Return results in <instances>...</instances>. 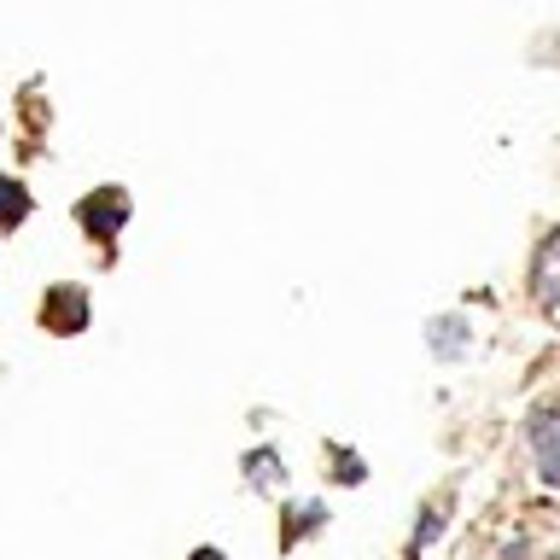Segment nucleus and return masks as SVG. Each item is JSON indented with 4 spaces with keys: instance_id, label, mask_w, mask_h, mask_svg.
I'll return each instance as SVG.
<instances>
[{
    "instance_id": "0eeeda50",
    "label": "nucleus",
    "mask_w": 560,
    "mask_h": 560,
    "mask_svg": "<svg viewBox=\"0 0 560 560\" xmlns=\"http://www.w3.org/2000/svg\"><path fill=\"white\" fill-rule=\"evenodd\" d=\"M275 472H280V455H275V450H257L252 462H245V479H252L257 490H269V485H275Z\"/></svg>"
},
{
    "instance_id": "f03ea898",
    "label": "nucleus",
    "mask_w": 560,
    "mask_h": 560,
    "mask_svg": "<svg viewBox=\"0 0 560 560\" xmlns=\"http://www.w3.org/2000/svg\"><path fill=\"white\" fill-rule=\"evenodd\" d=\"M42 327H52V332H82V327H88V292H82V287H47V298H42Z\"/></svg>"
},
{
    "instance_id": "9d476101",
    "label": "nucleus",
    "mask_w": 560,
    "mask_h": 560,
    "mask_svg": "<svg viewBox=\"0 0 560 560\" xmlns=\"http://www.w3.org/2000/svg\"><path fill=\"white\" fill-rule=\"evenodd\" d=\"M187 560H222V555H217V549H192Z\"/></svg>"
},
{
    "instance_id": "423d86ee",
    "label": "nucleus",
    "mask_w": 560,
    "mask_h": 560,
    "mask_svg": "<svg viewBox=\"0 0 560 560\" xmlns=\"http://www.w3.org/2000/svg\"><path fill=\"white\" fill-rule=\"evenodd\" d=\"M322 520H327V508H322V502H304V508H292L287 532H280V549H292V542L304 537V532H315V525H322Z\"/></svg>"
},
{
    "instance_id": "20e7f679",
    "label": "nucleus",
    "mask_w": 560,
    "mask_h": 560,
    "mask_svg": "<svg viewBox=\"0 0 560 560\" xmlns=\"http://www.w3.org/2000/svg\"><path fill=\"white\" fill-rule=\"evenodd\" d=\"M427 339H432V350H438L444 362H455V357H467L472 332H467V322H462V315H438V322L427 327Z\"/></svg>"
},
{
    "instance_id": "1a4fd4ad",
    "label": "nucleus",
    "mask_w": 560,
    "mask_h": 560,
    "mask_svg": "<svg viewBox=\"0 0 560 560\" xmlns=\"http://www.w3.org/2000/svg\"><path fill=\"white\" fill-rule=\"evenodd\" d=\"M332 455H339L332 479H339V485H362V462H357V455H350V450H332Z\"/></svg>"
},
{
    "instance_id": "6e6552de",
    "label": "nucleus",
    "mask_w": 560,
    "mask_h": 560,
    "mask_svg": "<svg viewBox=\"0 0 560 560\" xmlns=\"http://www.w3.org/2000/svg\"><path fill=\"white\" fill-rule=\"evenodd\" d=\"M438 532H444V508H427V520H420V525H415V537H409V555L420 560V549H427Z\"/></svg>"
},
{
    "instance_id": "7ed1b4c3",
    "label": "nucleus",
    "mask_w": 560,
    "mask_h": 560,
    "mask_svg": "<svg viewBox=\"0 0 560 560\" xmlns=\"http://www.w3.org/2000/svg\"><path fill=\"white\" fill-rule=\"evenodd\" d=\"M525 438L537 444V467H542V479L560 485V420H555V415H532Z\"/></svg>"
},
{
    "instance_id": "39448f33",
    "label": "nucleus",
    "mask_w": 560,
    "mask_h": 560,
    "mask_svg": "<svg viewBox=\"0 0 560 560\" xmlns=\"http://www.w3.org/2000/svg\"><path fill=\"white\" fill-rule=\"evenodd\" d=\"M24 217H30V192L18 187L12 175H0V234H12Z\"/></svg>"
},
{
    "instance_id": "f257e3e1",
    "label": "nucleus",
    "mask_w": 560,
    "mask_h": 560,
    "mask_svg": "<svg viewBox=\"0 0 560 560\" xmlns=\"http://www.w3.org/2000/svg\"><path fill=\"white\" fill-rule=\"evenodd\" d=\"M77 222H82L94 240L112 245V240H117V228L129 222V192H122V187H100L94 199H82V205H77Z\"/></svg>"
}]
</instances>
